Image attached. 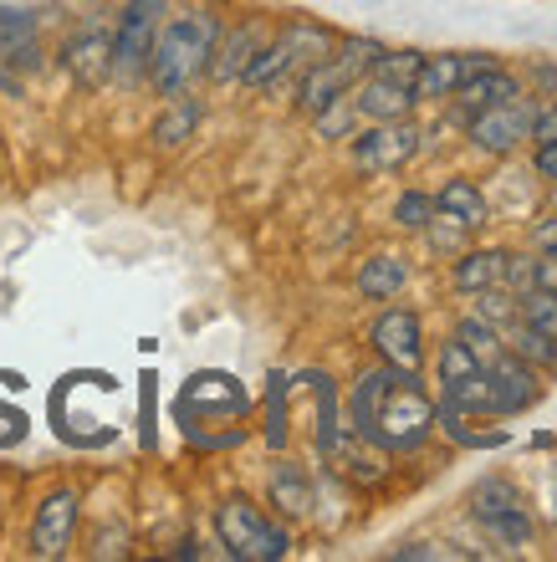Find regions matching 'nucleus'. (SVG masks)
<instances>
[{
	"mask_svg": "<svg viewBox=\"0 0 557 562\" xmlns=\"http://www.w3.org/2000/svg\"><path fill=\"white\" fill-rule=\"evenodd\" d=\"M348 415H353V435H364L368 445H379V450H414V445L430 440L441 409L420 389V373L379 363L374 373H364L353 384Z\"/></svg>",
	"mask_w": 557,
	"mask_h": 562,
	"instance_id": "1",
	"label": "nucleus"
},
{
	"mask_svg": "<svg viewBox=\"0 0 557 562\" xmlns=\"http://www.w3.org/2000/svg\"><path fill=\"white\" fill-rule=\"evenodd\" d=\"M215 36H221V21L210 11L164 15L159 36H154V52H148V82H154L164 98H179V92L210 67Z\"/></svg>",
	"mask_w": 557,
	"mask_h": 562,
	"instance_id": "2",
	"label": "nucleus"
},
{
	"mask_svg": "<svg viewBox=\"0 0 557 562\" xmlns=\"http://www.w3.org/2000/svg\"><path fill=\"white\" fill-rule=\"evenodd\" d=\"M215 532H221V548L241 562H281L292 552V537L250 502H225L215 512Z\"/></svg>",
	"mask_w": 557,
	"mask_h": 562,
	"instance_id": "3",
	"label": "nucleus"
},
{
	"mask_svg": "<svg viewBox=\"0 0 557 562\" xmlns=\"http://www.w3.org/2000/svg\"><path fill=\"white\" fill-rule=\"evenodd\" d=\"M379 52L383 46L374 42V36H348L337 52H327L323 61H312L308 77H302V108H308V113H323L327 103H337V98L379 61Z\"/></svg>",
	"mask_w": 557,
	"mask_h": 562,
	"instance_id": "4",
	"label": "nucleus"
},
{
	"mask_svg": "<svg viewBox=\"0 0 557 562\" xmlns=\"http://www.w3.org/2000/svg\"><path fill=\"white\" fill-rule=\"evenodd\" d=\"M164 5H169V0H129V5H123L118 31H113V67H108L113 82L133 88V82L148 72V52H154V36H159Z\"/></svg>",
	"mask_w": 557,
	"mask_h": 562,
	"instance_id": "5",
	"label": "nucleus"
},
{
	"mask_svg": "<svg viewBox=\"0 0 557 562\" xmlns=\"http://www.w3.org/2000/svg\"><path fill=\"white\" fill-rule=\"evenodd\" d=\"M466 506H470V517L481 521L497 542H506V548H522V542L532 537L527 506H522V496H516L512 481H501V475L476 481V486H470V496H466Z\"/></svg>",
	"mask_w": 557,
	"mask_h": 562,
	"instance_id": "6",
	"label": "nucleus"
},
{
	"mask_svg": "<svg viewBox=\"0 0 557 562\" xmlns=\"http://www.w3.org/2000/svg\"><path fill=\"white\" fill-rule=\"evenodd\" d=\"M532 119H537V108L527 98H506V103H491L470 113V138L486 154H512V148H522L532 138Z\"/></svg>",
	"mask_w": 557,
	"mask_h": 562,
	"instance_id": "7",
	"label": "nucleus"
},
{
	"mask_svg": "<svg viewBox=\"0 0 557 562\" xmlns=\"http://www.w3.org/2000/svg\"><path fill=\"white\" fill-rule=\"evenodd\" d=\"M414 154H420V134H414L404 119L374 123L368 134L353 138V164H358L364 175H389V169H404Z\"/></svg>",
	"mask_w": 557,
	"mask_h": 562,
	"instance_id": "8",
	"label": "nucleus"
},
{
	"mask_svg": "<svg viewBox=\"0 0 557 562\" xmlns=\"http://www.w3.org/2000/svg\"><path fill=\"white\" fill-rule=\"evenodd\" d=\"M62 67L73 72V82H82V88H98V82H108V67H113V26L108 21H82V26L67 36V46H62Z\"/></svg>",
	"mask_w": 557,
	"mask_h": 562,
	"instance_id": "9",
	"label": "nucleus"
},
{
	"mask_svg": "<svg viewBox=\"0 0 557 562\" xmlns=\"http://www.w3.org/2000/svg\"><path fill=\"white\" fill-rule=\"evenodd\" d=\"M486 67H497L491 52H435L414 72V103L420 98H450V92H460V82H470Z\"/></svg>",
	"mask_w": 557,
	"mask_h": 562,
	"instance_id": "10",
	"label": "nucleus"
},
{
	"mask_svg": "<svg viewBox=\"0 0 557 562\" xmlns=\"http://www.w3.org/2000/svg\"><path fill=\"white\" fill-rule=\"evenodd\" d=\"M486 373H491V415H522L527 404H537V369H532L527 358H516L512 348H501L491 363H486Z\"/></svg>",
	"mask_w": 557,
	"mask_h": 562,
	"instance_id": "11",
	"label": "nucleus"
},
{
	"mask_svg": "<svg viewBox=\"0 0 557 562\" xmlns=\"http://www.w3.org/2000/svg\"><path fill=\"white\" fill-rule=\"evenodd\" d=\"M420 317L404 307H389L374 323V348H379V358L389 363V369H404V373H420V363H425V348H420Z\"/></svg>",
	"mask_w": 557,
	"mask_h": 562,
	"instance_id": "12",
	"label": "nucleus"
},
{
	"mask_svg": "<svg viewBox=\"0 0 557 562\" xmlns=\"http://www.w3.org/2000/svg\"><path fill=\"white\" fill-rule=\"evenodd\" d=\"M73 527H77V491H52L36 506V521H31V552L36 558H62L67 542H73Z\"/></svg>",
	"mask_w": 557,
	"mask_h": 562,
	"instance_id": "13",
	"label": "nucleus"
},
{
	"mask_svg": "<svg viewBox=\"0 0 557 562\" xmlns=\"http://www.w3.org/2000/svg\"><path fill=\"white\" fill-rule=\"evenodd\" d=\"M261 46H266V26H261V21H241L235 31H221V36H215V52H210L205 72L215 77V82H241L246 61L256 57Z\"/></svg>",
	"mask_w": 557,
	"mask_h": 562,
	"instance_id": "14",
	"label": "nucleus"
},
{
	"mask_svg": "<svg viewBox=\"0 0 557 562\" xmlns=\"http://www.w3.org/2000/svg\"><path fill=\"white\" fill-rule=\"evenodd\" d=\"M0 61L11 72H36L42 67V42H36V11L5 5L0 11Z\"/></svg>",
	"mask_w": 557,
	"mask_h": 562,
	"instance_id": "15",
	"label": "nucleus"
},
{
	"mask_svg": "<svg viewBox=\"0 0 557 562\" xmlns=\"http://www.w3.org/2000/svg\"><path fill=\"white\" fill-rule=\"evenodd\" d=\"M266 491H271V506H277L281 517H312V506H318L308 471H302V465H292V460H277V465H271Z\"/></svg>",
	"mask_w": 557,
	"mask_h": 562,
	"instance_id": "16",
	"label": "nucleus"
},
{
	"mask_svg": "<svg viewBox=\"0 0 557 562\" xmlns=\"http://www.w3.org/2000/svg\"><path fill=\"white\" fill-rule=\"evenodd\" d=\"M435 215H445L450 225L460 231H481L491 221V210H486V194L470 184V179H450L441 194H435Z\"/></svg>",
	"mask_w": 557,
	"mask_h": 562,
	"instance_id": "17",
	"label": "nucleus"
},
{
	"mask_svg": "<svg viewBox=\"0 0 557 562\" xmlns=\"http://www.w3.org/2000/svg\"><path fill=\"white\" fill-rule=\"evenodd\" d=\"M404 281H410V267H404L399 256H368L364 267H358V292L374 296V302L399 296L404 292Z\"/></svg>",
	"mask_w": 557,
	"mask_h": 562,
	"instance_id": "18",
	"label": "nucleus"
},
{
	"mask_svg": "<svg viewBox=\"0 0 557 562\" xmlns=\"http://www.w3.org/2000/svg\"><path fill=\"white\" fill-rule=\"evenodd\" d=\"M506 98H522V88H516V77L501 72L497 67H486V72H476L470 82H460V103L476 113V108H491V103H506Z\"/></svg>",
	"mask_w": 557,
	"mask_h": 562,
	"instance_id": "19",
	"label": "nucleus"
},
{
	"mask_svg": "<svg viewBox=\"0 0 557 562\" xmlns=\"http://www.w3.org/2000/svg\"><path fill=\"white\" fill-rule=\"evenodd\" d=\"M501 342H506L516 358L537 363V369H557V342L547 338V333H537V327H527L522 317H512V323L501 327Z\"/></svg>",
	"mask_w": 557,
	"mask_h": 562,
	"instance_id": "20",
	"label": "nucleus"
},
{
	"mask_svg": "<svg viewBox=\"0 0 557 562\" xmlns=\"http://www.w3.org/2000/svg\"><path fill=\"white\" fill-rule=\"evenodd\" d=\"M501 277H506V251H470V256H460V267H455V286H460V292L501 286Z\"/></svg>",
	"mask_w": 557,
	"mask_h": 562,
	"instance_id": "21",
	"label": "nucleus"
},
{
	"mask_svg": "<svg viewBox=\"0 0 557 562\" xmlns=\"http://www.w3.org/2000/svg\"><path fill=\"white\" fill-rule=\"evenodd\" d=\"M516 317L557 342V292L553 286H527V292H516Z\"/></svg>",
	"mask_w": 557,
	"mask_h": 562,
	"instance_id": "22",
	"label": "nucleus"
},
{
	"mask_svg": "<svg viewBox=\"0 0 557 562\" xmlns=\"http://www.w3.org/2000/svg\"><path fill=\"white\" fill-rule=\"evenodd\" d=\"M194 123H200V108L179 92V98H169V113H164L159 123H154V144H164V148H175V144H185V138L194 134Z\"/></svg>",
	"mask_w": 557,
	"mask_h": 562,
	"instance_id": "23",
	"label": "nucleus"
},
{
	"mask_svg": "<svg viewBox=\"0 0 557 562\" xmlns=\"http://www.w3.org/2000/svg\"><path fill=\"white\" fill-rule=\"evenodd\" d=\"M430 215H435V200H430V194H420V190L399 194V205H394V221H399V225L420 231V225H430Z\"/></svg>",
	"mask_w": 557,
	"mask_h": 562,
	"instance_id": "24",
	"label": "nucleus"
},
{
	"mask_svg": "<svg viewBox=\"0 0 557 562\" xmlns=\"http://www.w3.org/2000/svg\"><path fill=\"white\" fill-rule=\"evenodd\" d=\"M266 440H271V450H281V445H287V415H281V379H271V429H266Z\"/></svg>",
	"mask_w": 557,
	"mask_h": 562,
	"instance_id": "25",
	"label": "nucleus"
},
{
	"mask_svg": "<svg viewBox=\"0 0 557 562\" xmlns=\"http://www.w3.org/2000/svg\"><path fill=\"white\" fill-rule=\"evenodd\" d=\"M414 558H466V552L441 548V542H410V548H399V552H394V562H414Z\"/></svg>",
	"mask_w": 557,
	"mask_h": 562,
	"instance_id": "26",
	"label": "nucleus"
},
{
	"mask_svg": "<svg viewBox=\"0 0 557 562\" xmlns=\"http://www.w3.org/2000/svg\"><path fill=\"white\" fill-rule=\"evenodd\" d=\"M532 281H537V286H553V292H557V246H547V251L532 261Z\"/></svg>",
	"mask_w": 557,
	"mask_h": 562,
	"instance_id": "27",
	"label": "nucleus"
},
{
	"mask_svg": "<svg viewBox=\"0 0 557 562\" xmlns=\"http://www.w3.org/2000/svg\"><path fill=\"white\" fill-rule=\"evenodd\" d=\"M532 138H537V144H557V108H547V113L532 119Z\"/></svg>",
	"mask_w": 557,
	"mask_h": 562,
	"instance_id": "28",
	"label": "nucleus"
},
{
	"mask_svg": "<svg viewBox=\"0 0 557 562\" xmlns=\"http://www.w3.org/2000/svg\"><path fill=\"white\" fill-rule=\"evenodd\" d=\"M537 175L557 179V144H537Z\"/></svg>",
	"mask_w": 557,
	"mask_h": 562,
	"instance_id": "29",
	"label": "nucleus"
},
{
	"mask_svg": "<svg viewBox=\"0 0 557 562\" xmlns=\"http://www.w3.org/2000/svg\"><path fill=\"white\" fill-rule=\"evenodd\" d=\"M543 512H547V517L557 521V465H553V471L543 475Z\"/></svg>",
	"mask_w": 557,
	"mask_h": 562,
	"instance_id": "30",
	"label": "nucleus"
},
{
	"mask_svg": "<svg viewBox=\"0 0 557 562\" xmlns=\"http://www.w3.org/2000/svg\"><path fill=\"white\" fill-rule=\"evenodd\" d=\"M537 246H543V251L557 246V215H553V225H537Z\"/></svg>",
	"mask_w": 557,
	"mask_h": 562,
	"instance_id": "31",
	"label": "nucleus"
}]
</instances>
